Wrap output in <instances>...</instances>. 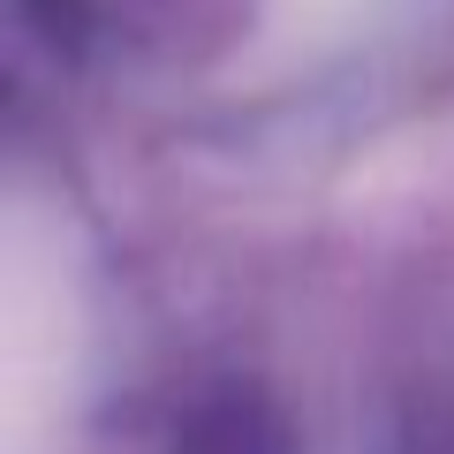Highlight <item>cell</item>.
Instances as JSON below:
<instances>
[{
    "instance_id": "6da1fadb",
    "label": "cell",
    "mask_w": 454,
    "mask_h": 454,
    "mask_svg": "<svg viewBox=\"0 0 454 454\" xmlns=\"http://www.w3.org/2000/svg\"><path fill=\"white\" fill-rule=\"evenodd\" d=\"M68 379H76V273L61 258V227L16 205L0 235V424L16 454L61 409Z\"/></svg>"
}]
</instances>
